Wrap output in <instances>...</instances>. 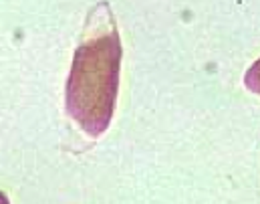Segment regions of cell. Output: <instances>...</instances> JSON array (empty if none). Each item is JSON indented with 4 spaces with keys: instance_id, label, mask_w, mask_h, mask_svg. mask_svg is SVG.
I'll return each instance as SVG.
<instances>
[{
    "instance_id": "cell-2",
    "label": "cell",
    "mask_w": 260,
    "mask_h": 204,
    "mask_svg": "<svg viewBox=\"0 0 260 204\" xmlns=\"http://www.w3.org/2000/svg\"><path fill=\"white\" fill-rule=\"evenodd\" d=\"M0 204H10L8 196H6V192H2V190H0Z\"/></svg>"
},
{
    "instance_id": "cell-1",
    "label": "cell",
    "mask_w": 260,
    "mask_h": 204,
    "mask_svg": "<svg viewBox=\"0 0 260 204\" xmlns=\"http://www.w3.org/2000/svg\"><path fill=\"white\" fill-rule=\"evenodd\" d=\"M75 49L65 87V107L71 120L91 137L101 136L115 113L123 47L107 4L93 12Z\"/></svg>"
}]
</instances>
